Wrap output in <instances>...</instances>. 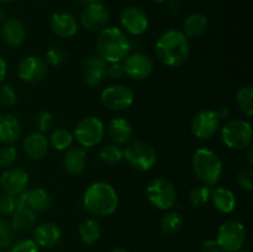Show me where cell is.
<instances>
[{"label":"cell","mask_w":253,"mask_h":252,"mask_svg":"<svg viewBox=\"0 0 253 252\" xmlns=\"http://www.w3.org/2000/svg\"><path fill=\"white\" fill-rule=\"evenodd\" d=\"M155 53L158 61L165 66L180 67L189 58V40L182 30L168 29L156 41Z\"/></svg>","instance_id":"cell-1"},{"label":"cell","mask_w":253,"mask_h":252,"mask_svg":"<svg viewBox=\"0 0 253 252\" xmlns=\"http://www.w3.org/2000/svg\"><path fill=\"white\" fill-rule=\"evenodd\" d=\"M96 52L106 63H120L130 54L131 42L120 27H105L96 39Z\"/></svg>","instance_id":"cell-2"},{"label":"cell","mask_w":253,"mask_h":252,"mask_svg":"<svg viewBox=\"0 0 253 252\" xmlns=\"http://www.w3.org/2000/svg\"><path fill=\"white\" fill-rule=\"evenodd\" d=\"M83 207L95 216H110L119 207L118 193L109 183L95 182L84 192Z\"/></svg>","instance_id":"cell-3"},{"label":"cell","mask_w":253,"mask_h":252,"mask_svg":"<svg viewBox=\"0 0 253 252\" xmlns=\"http://www.w3.org/2000/svg\"><path fill=\"white\" fill-rule=\"evenodd\" d=\"M193 170L202 184L212 187L220 182L222 175V162L216 152L207 147L198 148L192 160Z\"/></svg>","instance_id":"cell-4"},{"label":"cell","mask_w":253,"mask_h":252,"mask_svg":"<svg viewBox=\"0 0 253 252\" xmlns=\"http://www.w3.org/2000/svg\"><path fill=\"white\" fill-rule=\"evenodd\" d=\"M123 155L127 165L140 172H147L152 169L153 166L157 163L156 150L150 143L143 141L126 143L125 148H123Z\"/></svg>","instance_id":"cell-5"},{"label":"cell","mask_w":253,"mask_h":252,"mask_svg":"<svg viewBox=\"0 0 253 252\" xmlns=\"http://www.w3.org/2000/svg\"><path fill=\"white\" fill-rule=\"evenodd\" d=\"M222 142L231 150H246L253 140V130L249 121L244 119H234L222 127Z\"/></svg>","instance_id":"cell-6"},{"label":"cell","mask_w":253,"mask_h":252,"mask_svg":"<svg viewBox=\"0 0 253 252\" xmlns=\"http://www.w3.org/2000/svg\"><path fill=\"white\" fill-rule=\"evenodd\" d=\"M146 197L151 205L160 210H169L177 200V190L170 180L163 177L155 178L146 188Z\"/></svg>","instance_id":"cell-7"},{"label":"cell","mask_w":253,"mask_h":252,"mask_svg":"<svg viewBox=\"0 0 253 252\" xmlns=\"http://www.w3.org/2000/svg\"><path fill=\"white\" fill-rule=\"evenodd\" d=\"M247 239V230L237 220H227L220 225L215 241L226 252L239 251L244 247Z\"/></svg>","instance_id":"cell-8"},{"label":"cell","mask_w":253,"mask_h":252,"mask_svg":"<svg viewBox=\"0 0 253 252\" xmlns=\"http://www.w3.org/2000/svg\"><path fill=\"white\" fill-rule=\"evenodd\" d=\"M105 135V126L100 119L95 116H85L82 119L74 130V138L83 148L98 146Z\"/></svg>","instance_id":"cell-9"},{"label":"cell","mask_w":253,"mask_h":252,"mask_svg":"<svg viewBox=\"0 0 253 252\" xmlns=\"http://www.w3.org/2000/svg\"><path fill=\"white\" fill-rule=\"evenodd\" d=\"M100 100L103 105L110 110L123 111L132 105L135 95L128 86L114 84V85H109L103 89Z\"/></svg>","instance_id":"cell-10"},{"label":"cell","mask_w":253,"mask_h":252,"mask_svg":"<svg viewBox=\"0 0 253 252\" xmlns=\"http://www.w3.org/2000/svg\"><path fill=\"white\" fill-rule=\"evenodd\" d=\"M220 124H221V120H220L216 110L205 109V110L199 111L193 118L190 130H192L193 135L199 140H208L217 132Z\"/></svg>","instance_id":"cell-11"},{"label":"cell","mask_w":253,"mask_h":252,"mask_svg":"<svg viewBox=\"0 0 253 252\" xmlns=\"http://www.w3.org/2000/svg\"><path fill=\"white\" fill-rule=\"evenodd\" d=\"M110 14L101 1L85 5L81 15V24L90 32H100L108 25Z\"/></svg>","instance_id":"cell-12"},{"label":"cell","mask_w":253,"mask_h":252,"mask_svg":"<svg viewBox=\"0 0 253 252\" xmlns=\"http://www.w3.org/2000/svg\"><path fill=\"white\" fill-rule=\"evenodd\" d=\"M124 74L133 81H143L153 72V62L147 54L135 52L130 53L123 61Z\"/></svg>","instance_id":"cell-13"},{"label":"cell","mask_w":253,"mask_h":252,"mask_svg":"<svg viewBox=\"0 0 253 252\" xmlns=\"http://www.w3.org/2000/svg\"><path fill=\"white\" fill-rule=\"evenodd\" d=\"M120 24L123 31L132 36H141L148 29L147 14L138 6H127L120 15Z\"/></svg>","instance_id":"cell-14"},{"label":"cell","mask_w":253,"mask_h":252,"mask_svg":"<svg viewBox=\"0 0 253 252\" xmlns=\"http://www.w3.org/2000/svg\"><path fill=\"white\" fill-rule=\"evenodd\" d=\"M48 67L43 58L37 56L25 57L17 66V77L26 83H39L47 76Z\"/></svg>","instance_id":"cell-15"},{"label":"cell","mask_w":253,"mask_h":252,"mask_svg":"<svg viewBox=\"0 0 253 252\" xmlns=\"http://www.w3.org/2000/svg\"><path fill=\"white\" fill-rule=\"evenodd\" d=\"M29 173L21 168H7L0 177V187L5 194L19 195L29 185Z\"/></svg>","instance_id":"cell-16"},{"label":"cell","mask_w":253,"mask_h":252,"mask_svg":"<svg viewBox=\"0 0 253 252\" xmlns=\"http://www.w3.org/2000/svg\"><path fill=\"white\" fill-rule=\"evenodd\" d=\"M106 67H108V63L98 54L89 56L84 61L83 72H82L84 84L88 86H96L101 84V82L106 77Z\"/></svg>","instance_id":"cell-17"},{"label":"cell","mask_w":253,"mask_h":252,"mask_svg":"<svg viewBox=\"0 0 253 252\" xmlns=\"http://www.w3.org/2000/svg\"><path fill=\"white\" fill-rule=\"evenodd\" d=\"M49 26H51L53 34L59 37H63V39L73 37L79 29L76 16L68 11L54 12L49 21Z\"/></svg>","instance_id":"cell-18"},{"label":"cell","mask_w":253,"mask_h":252,"mask_svg":"<svg viewBox=\"0 0 253 252\" xmlns=\"http://www.w3.org/2000/svg\"><path fill=\"white\" fill-rule=\"evenodd\" d=\"M62 231L53 222H43L34 229V241L41 247H54L61 241Z\"/></svg>","instance_id":"cell-19"},{"label":"cell","mask_w":253,"mask_h":252,"mask_svg":"<svg viewBox=\"0 0 253 252\" xmlns=\"http://www.w3.org/2000/svg\"><path fill=\"white\" fill-rule=\"evenodd\" d=\"M2 40L10 47H19L26 39V29L19 19H6L2 22Z\"/></svg>","instance_id":"cell-20"},{"label":"cell","mask_w":253,"mask_h":252,"mask_svg":"<svg viewBox=\"0 0 253 252\" xmlns=\"http://www.w3.org/2000/svg\"><path fill=\"white\" fill-rule=\"evenodd\" d=\"M49 143L46 136L41 132H32L24 141V151L29 158L34 161L42 160L48 152Z\"/></svg>","instance_id":"cell-21"},{"label":"cell","mask_w":253,"mask_h":252,"mask_svg":"<svg viewBox=\"0 0 253 252\" xmlns=\"http://www.w3.org/2000/svg\"><path fill=\"white\" fill-rule=\"evenodd\" d=\"M22 132L21 124L10 114H0V142L12 145L20 138Z\"/></svg>","instance_id":"cell-22"},{"label":"cell","mask_w":253,"mask_h":252,"mask_svg":"<svg viewBox=\"0 0 253 252\" xmlns=\"http://www.w3.org/2000/svg\"><path fill=\"white\" fill-rule=\"evenodd\" d=\"M25 205L35 212H43L51 208L52 198L46 189L41 187L32 188L30 190H25Z\"/></svg>","instance_id":"cell-23"},{"label":"cell","mask_w":253,"mask_h":252,"mask_svg":"<svg viewBox=\"0 0 253 252\" xmlns=\"http://www.w3.org/2000/svg\"><path fill=\"white\" fill-rule=\"evenodd\" d=\"M210 200L217 211L230 214L236 208V195L226 187H216L211 190Z\"/></svg>","instance_id":"cell-24"},{"label":"cell","mask_w":253,"mask_h":252,"mask_svg":"<svg viewBox=\"0 0 253 252\" xmlns=\"http://www.w3.org/2000/svg\"><path fill=\"white\" fill-rule=\"evenodd\" d=\"M63 167L71 175H78L86 165V152L82 147H69L63 156Z\"/></svg>","instance_id":"cell-25"},{"label":"cell","mask_w":253,"mask_h":252,"mask_svg":"<svg viewBox=\"0 0 253 252\" xmlns=\"http://www.w3.org/2000/svg\"><path fill=\"white\" fill-rule=\"evenodd\" d=\"M208 27H209L208 17L199 12H194L184 20L182 32L188 40H197L208 31Z\"/></svg>","instance_id":"cell-26"},{"label":"cell","mask_w":253,"mask_h":252,"mask_svg":"<svg viewBox=\"0 0 253 252\" xmlns=\"http://www.w3.org/2000/svg\"><path fill=\"white\" fill-rule=\"evenodd\" d=\"M132 126L126 119L115 118L108 126V135L116 145H125L132 137Z\"/></svg>","instance_id":"cell-27"},{"label":"cell","mask_w":253,"mask_h":252,"mask_svg":"<svg viewBox=\"0 0 253 252\" xmlns=\"http://www.w3.org/2000/svg\"><path fill=\"white\" fill-rule=\"evenodd\" d=\"M36 215L35 211H32L31 209H29L27 207L20 208V209L15 210L14 214L11 217V227L14 229V231H27V230H31L32 227L36 225Z\"/></svg>","instance_id":"cell-28"},{"label":"cell","mask_w":253,"mask_h":252,"mask_svg":"<svg viewBox=\"0 0 253 252\" xmlns=\"http://www.w3.org/2000/svg\"><path fill=\"white\" fill-rule=\"evenodd\" d=\"M79 236L81 240L86 245H93L99 241L101 237V226L95 219L89 217V219L83 220L79 224L78 227Z\"/></svg>","instance_id":"cell-29"},{"label":"cell","mask_w":253,"mask_h":252,"mask_svg":"<svg viewBox=\"0 0 253 252\" xmlns=\"http://www.w3.org/2000/svg\"><path fill=\"white\" fill-rule=\"evenodd\" d=\"M184 225V219H183L182 214L175 210L173 211L167 212L165 216L161 219L160 221V229L162 231V234L165 235H174L178 231H180V229Z\"/></svg>","instance_id":"cell-30"},{"label":"cell","mask_w":253,"mask_h":252,"mask_svg":"<svg viewBox=\"0 0 253 252\" xmlns=\"http://www.w3.org/2000/svg\"><path fill=\"white\" fill-rule=\"evenodd\" d=\"M74 142V136L71 131L66 128H57L49 136V142L52 147L57 151H67L72 147Z\"/></svg>","instance_id":"cell-31"},{"label":"cell","mask_w":253,"mask_h":252,"mask_svg":"<svg viewBox=\"0 0 253 252\" xmlns=\"http://www.w3.org/2000/svg\"><path fill=\"white\" fill-rule=\"evenodd\" d=\"M236 105L246 116L253 115V89L251 85H245L237 90Z\"/></svg>","instance_id":"cell-32"},{"label":"cell","mask_w":253,"mask_h":252,"mask_svg":"<svg viewBox=\"0 0 253 252\" xmlns=\"http://www.w3.org/2000/svg\"><path fill=\"white\" fill-rule=\"evenodd\" d=\"M26 207L25 205V197L24 193L19 195H9L5 194L0 199V212L4 215H12L15 210L20 208Z\"/></svg>","instance_id":"cell-33"},{"label":"cell","mask_w":253,"mask_h":252,"mask_svg":"<svg viewBox=\"0 0 253 252\" xmlns=\"http://www.w3.org/2000/svg\"><path fill=\"white\" fill-rule=\"evenodd\" d=\"M99 156H100V160L104 163L111 166L118 165L124 160L123 148H121L120 145H116V143H109V145L104 146Z\"/></svg>","instance_id":"cell-34"},{"label":"cell","mask_w":253,"mask_h":252,"mask_svg":"<svg viewBox=\"0 0 253 252\" xmlns=\"http://www.w3.org/2000/svg\"><path fill=\"white\" fill-rule=\"evenodd\" d=\"M210 194H211V189L210 187L204 184L197 185V187L192 188L189 192V202L193 207L202 208L207 205L210 200Z\"/></svg>","instance_id":"cell-35"},{"label":"cell","mask_w":253,"mask_h":252,"mask_svg":"<svg viewBox=\"0 0 253 252\" xmlns=\"http://www.w3.org/2000/svg\"><path fill=\"white\" fill-rule=\"evenodd\" d=\"M17 160V150L15 146L7 145L0 150V168H11Z\"/></svg>","instance_id":"cell-36"},{"label":"cell","mask_w":253,"mask_h":252,"mask_svg":"<svg viewBox=\"0 0 253 252\" xmlns=\"http://www.w3.org/2000/svg\"><path fill=\"white\" fill-rule=\"evenodd\" d=\"M17 95L15 89L10 84L0 85V104L5 108H12L16 104Z\"/></svg>","instance_id":"cell-37"},{"label":"cell","mask_w":253,"mask_h":252,"mask_svg":"<svg viewBox=\"0 0 253 252\" xmlns=\"http://www.w3.org/2000/svg\"><path fill=\"white\" fill-rule=\"evenodd\" d=\"M15 231L11 225L5 220L0 219V249L9 247L14 242Z\"/></svg>","instance_id":"cell-38"},{"label":"cell","mask_w":253,"mask_h":252,"mask_svg":"<svg viewBox=\"0 0 253 252\" xmlns=\"http://www.w3.org/2000/svg\"><path fill=\"white\" fill-rule=\"evenodd\" d=\"M52 125H53V116L49 111H41L35 118V126L37 128V132H47L51 130Z\"/></svg>","instance_id":"cell-39"},{"label":"cell","mask_w":253,"mask_h":252,"mask_svg":"<svg viewBox=\"0 0 253 252\" xmlns=\"http://www.w3.org/2000/svg\"><path fill=\"white\" fill-rule=\"evenodd\" d=\"M64 59H66V53L59 47H51L49 49H47L46 54H44V62L47 63V66H61Z\"/></svg>","instance_id":"cell-40"},{"label":"cell","mask_w":253,"mask_h":252,"mask_svg":"<svg viewBox=\"0 0 253 252\" xmlns=\"http://www.w3.org/2000/svg\"><path fill=\"white\" fill-rule=\"evenodd\" d=\"M237 184L244 190L251 192L253 189V170L251 167L240 170L237 174Z\"/></svg>","instance_id":"cell-41"},{"label":"cell","mask_w":253,"mask_h":252,"mask_svg":"<svg viewBox=\"0 0 253 252\" xmlns=\"http://www.w3.org/2000/svg\"><path fill=\"white\" fill-rule=\"evenodd\" d=\"M9 252H40V246L32 239H25L12 245Z\"/></svg>","instance_id":"cell-42"},{"label":"cell","mask_w":253,"mask_h":252,"mask_svg":"<svg viewBox=\"0 0 253 252\" xmlns=\"http://www.w3.org/2000/svg\"><path fill=\"white\" fill-rule=\"evenodd\" d=\"M124 76L123 64L120 63H108L106 67V77L111 79H119Z\"/></svg>","instance_id":"cell-43"},{"label":"cell","mask_w":253,"mask_h":252,"mask_svg":"<svg viewBox=\"0 0 253 252\" xmlns=\"http://www.w3.org/2000/svg\"><path fill=\"white\" fill-rule=\"evenodd\" d=\"M202 252H226L215 240H207L202 245Z\"/></svg>","instance_id":"cell-44"},{"label":"cell","mask_w":253,"mask_h":252,"mask_svg":"<svg viewBox=\"0 0 253 252\" xmlns=\"http://www.w3.org/2000/svg\"><path fill=\"white\" fill-rule=\"evenodd\" d=\"M7 74V63L2 57H0V85L2 84V82L5 81Z\"/></svg>","instance_id":"cell-45"},{"label":"cell","mask_w":253,"mask_h":252,"mask_svg":"<svg viewBox=\"0 0 253 252\" xmlns=\"http://www.w3.org/2000/svg\"><path fill=\"white\" fill-rule=\"evenodd\" d=\"M216 113H217V115H219L220 120H225V119H229L230 115H231V110H230L229 106H226V105L220 106V108L216 110Z\"/></svg>","instance_id":"cell-46"},{"label":"cell","mask_w":253,"mask_h":252,"mask_svg":"<svg viewBox=\"0 0 253 252\" xmlns=\"http://www.w3.org/2000/svg\"><path fill=\"white\" fill-rule=\"evenodd\" d=\"M167 1H168V7H169L170 11L177 14L180 9V5L179 2H178V0H167Z\"/></svg>","instance_id":"cell-47"},{"label":"cell","mask_w":253,"mask_h":252,"mask_svg":"<svg viewBox=\"0 0 253 252\" xmlns=\"http://www.w3.org/2000/svg\"><path fill=\"white\" fill-rule=\"evenodd\" d=\"M246 150H247V152H246V156H245V158H246L247 163H249V166L251 167V166L253 165V150H252L251 146H250V147H247Z\"/></svg>","instance_id":"cell-48"},{"label":"cell","mask_w":253,"mask_h":252,"mask_svg":"<svg viewBox=\"0 0 253 252\" xmlns=\"http://www.w3.org/2000/svg\"><path fill=\"white\" fill-rule=\"evenodd\" d=\"M111 252H130L127 249H125V247H121V246H118V247H114L113 250H111Z\"/></svg>","instance_id":"cell-49"},{"label":"cell","mask_w":253,"mask_h":252,"mask_svg":"<svg viewBox=\"0 0 253 252\" xmlns=\"http://www.w3.org/2000/svg\"><path fill=\"white\" fill-rule=\"evenodd\" d=\"M79 1L82 2V4L85 6V5H89V4H94V2H98V1H101V0H79Z\"/></svg>","instance_id":"cell-50"},{"label":"cell","mask_w":253,"mask_h":252,"mask_svg":"<svg viewBox=\"0 0 253 252\" xmlns=\"http://www.w3.org/2000/svg\"><path fill=\"white\" fill-rule=\"evenodd\" d=\"M6 20V14L2 9H0V22H4Z\"/></svg>","instance_id":"cell-51"},{"label":"cell","mask_w":253,"mask_h":252,"mask_svg":"<svg viewBox=\"0 0 253 252\" xmlns=\"http://www.w3.org/2000/svg\"><path fill=\"white\" fill-rule=\"evenodd\" d=\"M12 1V0H0V5H4V4H7V2Z\"/></svg>","instance_id":"cell-52"},{"label":"cell","mask_w":253,"mask_h":252,"mask_svg":"<svg viewBox=\"0 0 253 252\" xmlns=\"http://www.w3.org/2000/svg\"><path fill=\"white\" fill-rule=\"evenodd\" d=\"M151 1L158 2V4H161V2H166V1H167V0H151Z\"/></svg>","instance_id":"cell-53"},{"label":"cell","mask_w":253,"mask_h":252,"mask_svg":"<svg viewBox=\"0 0 253 252\" xmlns=\"http://www.w3.org/2000/svg\"><path fill=\"white\" fill-rule=\"evenodd\" d=\"M235 252H251V251H249V250H239V251H235Z\"/></svg>","instance_id":"cell-54"},{"label":"cell","mask_w":253,"mask_h":252,"mask_svg":"<svg viewBox=\"0 0 253 252\" xmlns=\"http://www.w3.org/2000/svg\"><path fill=\"white\" fill-rule=\"evenodd\" d=\"M183 1H188V0H183Z\"/></svg>","instance_id":"cell-55"},{"label":"cell","mask_w":253,"mask_h":252,"mask_svg":"<svg viewBox=\"0 0 253 252\" xmlns=\"http://www.w3.org/2000/svg\"><path fill=\"white\" fill-rule=\"evenodd\" d=\"M124 1H128V0H124Z\"/></svg>","instance_id":"cell-56"},{"label":"cell","mask_w":253,"mask_h":252,"mask_svg":"<svg viewBox=\"0 0 253 252\" xmlns=\"http://www.w3.org/2000/svg\"><path fill=\"white\" fill-rule=\"evenodd\" d=\"M1 252H2V251H1Z\"/></svg>","instance_id":"cell-57"}]
</instances>
